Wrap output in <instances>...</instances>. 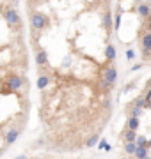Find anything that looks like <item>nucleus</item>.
Here are the masks:
<instances>
[{
	"instance_id": "ddd939ff",
	"label": "nucleus",
	"mask_w": 151,
	"mask_h": 159,
	"mask_svg": "<svg viewBox=\"0 0 151 159\" xmlns=\"http://www.w3.org/2000/svg\"><path fill=\"white\" fill-rule=\"evenodd\" d=\"M139 12L144 18H148V16H149V12H151L149 11V4H140V6H139Z\"/></svg>"
},
{
	"instance_id": "a211bd4d",
	"label": "nucleus",
	"mask_w": 151,
	"mask_h": 159,
	"mask_svg": "<svg viewBox=\"0 0 151 159\" xmlns=\"http://www.w3.org/2000/svg\"><path fill=\"white\" fill-rule=\"evenodd\" d=\"M124 55H126L128 60H134V58H135V53L132 50H126V53H124Z\"/></svg>"
},
{
	"instance_id": "4be33fe9",
	"label": "nucleus",
	"mask_w": 151,
	"mask_h": 159,
	"mask_svg": "<svg viewBox=\"0 0 151 159\" xmlns=\"http://www.w3.org/2000/svg\"><path fill=\"white\" fill-rule=\"evenodd\" d=\"M146 159H151V157H149V156H148V157H146Z\"/></svg>"
},
{
	"instance_id": "f257e3e1",
	"label": "nucleus",
	"mask_w": 151,
	"mask_h": 159,
	"mask_svg": "<svg viewBox=\"0 0 151 159\" xmlns=\"http://www.w3.org/2000/svg\"><path fill=\"white\" fill-rule=\"evenodd\" d=\"M30 23H32V27H34L36 30H43L50 25V20H48V16L43 14V12H34V14L30 16Z\"/></svg>"
},
{
	"instance_id": "2eb2a0df",
	"label": "nucleus",
	"mask_w": 151,
	"mask_h": 159,
	"mask_svg": "<svg viewBox=\"0 0 151 159\" xmlns=\"http://www.w3.org/2000/svg\"><path fill=\"white\" fill-rule=\"evenodd\" d=\"M135 150H137V145H135V142L124 143V152H126V154H135Z\"/></svg>"
},
{
	"instance_id": "f8f14e48",
	"label": "nucleus",
	"mask_w": 151,
	"mask_h": 159,
	"mask_svg": "<svg viewBox=\"0 0 151 159\" xmlns=\"http://www.w3.org/2000/svg\"><path fill=\"white\" fill-rule=\"evenodd\" d=\"M135 138H137V134H135L134 131H128V129H126V133H124V143L135 142Z\"/></svg>"
},
{
	"instance_id": "39448f33",
	"label": "nucleus",
	"mask_w": 151,
	"mask_h": 159,
	"mask_svg": "<svg viewBox=\"0 0 151 159\" xmlns=\"http://www.w3.org/2000/svg\"><path fill=\"white\" fill-rule=\"evenodd\" d=\"M142 53H149L151 51V34H146L144 37H142Z\"/></svg>"
},
{
	"instance_id": "7ed1b4c3",
	"label": "nucleus",
	"mask_w": 151,
	"mask_h": 159,
	"mask_svg": "<svg viewBox=\"0 0 151 159\" xmlns=\"http://www.w3.org/2000/svg\"><path fill=\"white\" fill-rule=\"evenodd\" d=\"M4 18H6V21L9 23L11 27H16V25H20V23H22L20 14H18L16 9H6V11H4Z\"/></svg>"
},
{
	"instance_id": "6ab92c4d",
	"label": "nucleus",
	"mask_w": 151,
	"mask_h": 159,
	"mask_svg": "<svg viewBox=\"0 0 151 159\" xmlns=\"http://www.w3.org/2000/svg\"><path fill=\"white\" fill-rule=\"evenodd\" d=\"M96 142H98V136H93V138L87 142V147H94V145H96Z\"/></svg>"
},
{
	"instance_id": "f3484780",
	"label": "nucleus",
	"mask_w": 151,
	"mask_h": 159,
	"mask_svg": "<svg viewBox=\"0 0 151 159\" xmlns=\"http://www.w3.org/2000/svg\"><path fill=\"white\" fill-rule=\"evenodd\" d=\"M140 115H142V110H140V108H134V110H132V117H134V119H139Z\"/></svg>"
},
{
	"instance_id": "dca6fc26",
	"label": "nucleus",
	"mask_w": 151,
	"mask_h": 159,
	"mask_svg": "<svg viewBox=\"0 0 151 159\" xmlns=\"http://www.w3.org/2000/svg\"><path fill=\"white\" fill-rule=\"evenodd\" d=\"M135 145H137V147H146V145H148V138L137 136V138H135Z\"/></svg>"
},
{
	"instance_id": "6e6552de",
	"label": "nucleus",
	"mask_w": 151,
	"mask_h": 159,
	"mask_svg": "<svg viewBox=\"0 0 151 159\" xmlns=\"http://www.w3.org/2000/svg\"><path fill=\"white\" fill-rule=\"evenodd\" d=\"M46 60H48V57H46V51H37V55H36V64L37 66H45L46 64Z\"/></svg>"
},
{
	"instance_id": "9d476101",
	"label": "nucleus",
	"mask_w": 151,
	"mask_h": 159,
	"mask_svg": "<svg viewBox=\"0 0 151 159\" xmlns=\"http://www.w3.org/2000/svg\"><path fill=\"white\" fill-rule=\"evenodd\" d=\"M137 127H139V119H134V117H130L128 119V131H137Z\"/></svg>"
},
{
	"instance_id": "0eeeda50",
	"label": "nucleus",
	"mask_w": 151,
	"mask_h": 159,
	"mask_svg": "<svg viewBox=\"0 0 151 159\" xmlns=\"http://www.w3.org/2000/svg\"><path fill=\"white\" fill-rule=\"evenodd\" d=\"M20 136V131L16 129V127H12L9 133H7V136H6V140H7V143H14L16 142V138Z\"/></svg>"
},
{
	"instance_id": "f03ea898",
	"label": "nucleus",
	"mask_w": 151,
	"mask_h": 159,
	"mask_svg": "<svg viewBox=\"0 0 151 159\" xmlns=\"http://www.w3.org/2000/svg\"><path fill=\"white\" fill-rule=\"evenodd\" d=\"M117 80V69L116 66H110V67L105 69V76H103V85L109 89V87H112L114 83H116Z\"/></svg>"
},
{
	"instance_id": "423d86ee",
	"label": "nucleus",
	"mask_w": 151,
	"mask_h": 159,
	"mask_svg": "<svg viewBox=\"0 0 151 159\" xmlns=\"http://www.w3.org/2000/svg\"><path fill=\"white\" fill-rule=\"evenodd\" d=\"M105 57L109 58V60H116V57H117V50H116V46H112V44L107 46V50H105Z\"/></svg>"
},
{
	"instance_id": "20e7f679",
	"label": "nucleus",
	"mask_w": 151,
	"mask_h": 159,
	"mask_svg": "<svg viewBox=\"0 0 151 159\" xmlns=\"http://www.w3.org/2000/svg\"><path fill=\"white\" fill-rule=\"evenodd\" d=\"M23 83V80L20 78V76H11V78L7 80V85H9V90H18L20 87Z\"/></svg>"
},
{
	"instance_id": "4468645a",
	"label": "nucleus",
	"mask_w": 151,
	"mask_h": 159,
	"mask_svg": "<svg viewBox=\"0 0 151 159\" xmlns=\"http://www.w3.org/2000/svg\"><path fill=\"white\" fill-rule=\"evenodd\" d=\"M103 27H105V29H110V27H112V18H110V12H109V11L103 14Z\"/></svg>"
},
{
	"instance_id": "412c9836",
	"label": "nucleus",
	"mask_w": 151,
	"mask_h": 159,
	"mask_svg": "<svg viewBox=\"0 0 151 159\" xmlns=\"http://www.w3.org/2000/svg\"><path fill=\"white\" fill-rule=\"evenodd\" d=\"M148 145H149V147H151V142H149V143H148Z\"/></svg>"
},
{
	"instance_id": "aec40b11",
	"label": "nucleus",
	"mask_w": 151,
	"mask_h": 159,
	"mask_svg": "<svg viewBox=\"0 0 151 159\" xmlns=\"http://www.w3.org/2000/svg\"><path fill=\"white\" fill-rule=\"evenodd\" d=\"M16 159H25V156H22V157H16Z\"/></svg>"
},
{
	"instance_id": "9b49d317",
	"label": "nucleus",
	"mask_w": 151,
	"mask_h": 159,
	"mask_svg": "<svg viewBox=\"0 0 151 159\" xmlns=\"http://www.w3.org/2000/svg\"><path fill=\"white\" fill-rule=\"evenodd\" d=\"M48 83H50V78H48V76H39V78H37V87H39L41 90L46 89Z\"/></svg>"
},
{
	"instance_id": "1a4fd4ad",
	"label": "nucleus",
	"mask_w": 151,
	"mask_h": 159,
	"mask_svg": "<svg viewBox=\"0 0 151 159\" xmlns=\"http://www.w3.org/2000/svg\"><path fill=\"white\" fill-rule=\"evenodd\" d=\"M134 156L137 159H146V157H148V148H146V147H137V150H135Z\"/></svg>"
}]
</instances>
